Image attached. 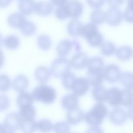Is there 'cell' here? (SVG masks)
Here are the masks:
<instances>
[{
	"label": "cell",
	"instance_id": "20",
	"mask_svg": "<svg viewBox=\"0 0 133 133\" xmlns=\"http://www.w3.org/2000/svg\"><path fill=\"white\" fill-rule=\"evenodd\" d=\"M72 48H74L73 41L64 39L59 43L57 47V52L60 57H65L68 55Z\"/></svg>",
	"mask_w": 133,
	"mask_h": 133
},
{
	"label": "cell",
	"instance_id": "37",
	"mask_svg": "<svg viewBox=\"0 0 133 133\" xmlns=\"http://www.w3.org/2000/svg\"><path fill=\"white\" fill-rule=\"evenodd\" d=\"M61 78L63 87L66 89H71V88L76 78L74 74L69 71L65 74Z\"/></svg>",
	"mask_w": 133,
	"mask_h": 133
},
{
	"label": "cell",
	"instance_id": "17",
	"mask_svg": "<svg viewBox=\"0 0 133 133\" xmlns=\"http://www.w3.org/2000/svg\"><path fill=\"white\" fill-rule=\"evenodd\" d=\"M36 81L42 84L47 83L50 78L51 72L50 70L45 66L37 67L34 72Z\"/></svg>",
	"mask_w": 133,
	"mask_h": 133
},
{
	"label": "cell",
	"instance_id": "33",
	"mask_svg": "<svg viewBox=\"0 0 133 133\" xmlns=\"http://www.w3.org/2000/svg\"><path fill=\"white\" fill-rule=\"evenodd\" d=\"M89 45L94 47L100 46L104 42V37L98 31L91 35L86 39Z\"/></svg>",
	"mask_w": 133,
	"mask_h": 133
},
{
	"label": "cell",
	"instance_id": "14",
	"mask_svg": "<svg viewBox=\"0 0 133 133\" xmlns=\"http://www.w3.org/2000/svg\"><path fill=\"white\" fill-rule=\"evenodd\" d=\"M26 20L24 15L20 12L10 14L7 19L9 25L15 29H20Z\"/></svg>",
	"mask_w": 133,
	"mask_h": 133
},
{
	"label": "cell",
	"instance_id": "3",
	"mask_svg": "<svg viewBox=\"0 0 133 133\" xmlns=\"http://www.w3.org/2000/svg\"><path fill=\"white\" fill-rule=\"evenodd\" d=\"M70 60L65 57H59L55 59L51 63L50 72L56 78L62 77L71 70Z\"/></svg>",
	"mask_w": 133,
	"mask_h": 133
},
{
	"label": "cell",
	"instance_id": "44",
	"mask_svg": "<svg viewBox=\"0 0 133 133\" xmlns=\"http://www.w3.org/2000/svg\"><path fill=\"white\" fill-rule=\"evenodd\" d=\"M105 0H86L87 4L91 8L99 9L105 3Z\"/></svg>",
	"mask_w": 133,
	"mask_h": 133
},
{
	"label": "cell",
	"instance_id": "47",
	"mask_svg": "<svg viewBox=\"0 0 133 133\" xmlns=\"http://www.w3.org/2000/svg\"><path fill=\"white\" fill-rule=\"evenodd\" d=\"M50 1L52 5L58 6L65 4L68 1V0H50Z\"/></svg>",
	"mask_w": 133,
	"mask_h": 133
},
{
	"label": "cell",
	"instance_id": "18",
	"mask_svg": "<svg viewBox=\"0 0 133 133\" xmlns=\"http://www.w3.org/2000/svg\"><path fill=\"white\" fill-rule=\"evenodd\" d=\"M35 2L34 0H20L18 3L19 12L24 16L32 15L35 10Z\"/></svg>",
	"mask_w": 133,
	"mask_h": 133
},
{
	"label": "cell",
	"instance_id": "27",
	"mask_svg": "<svg viewBox=\"0 0 133 133\" xmlns=\"http://www.w3.org/2000/svg\"><path fill=\"white\" fill-rule=\"evenodd\" d=\"M3 44L7 49L15 50L19 47L20 40L16 35H9L3 39Z\"/></svg>",
	"mask_w": 133,
	"mask_h": 133
},
{
	"label": "cell",
	"instance_id": "4",
	"mask_svg": "<svg viewBox=\"0 0 133 133\" xmlns=\"http://www.w3.org/2000/svg\"><path fill=\"white\" fill-rule=\"evenodd\" d=\"M121 75V70L116 64H110L104 68V78L110 83H114L118 81Z\"/></svg>",
	"mask_w": 133,
	"mask_h": 133
},
{
	"label": "cell",
	"instance_id": "21",
	"mask_svg": "<svg viewBox=\"0 0 133 133\" xmlns=\"http://www.w3.org/2000/svg\"><path fill=\"white\" fill-rule=\"evenodd\" d=\"M82 23L77 19H73L67 24L66 30L68 33L72 37H76L81 35Z\"/></svg>",
	"mask_w": 133,
	"mask_h": 133
},
{
	"label": "cell",
	"instance_id": "36",
	"mask_svg": "<svg viewBox=\"0 0 133 133\" xmlns=\"http://www.w3.org/2000/svg\"><path fill=\"white\" fill-rule=\"evenodd\" d=\"M56 17L59 20L63 21L70 18L68 10L65 4L58 6L55 10Z\"/></svg>",
	"mask_w": 133,
	"mask_h": 133
},
{
	"label": "cell",
	"instance_id": "7",
	"mask_svg": "<svg viewBox=\"0 0 133 133\" xmlns=\"http://www.w3.org/2000/svg\"><path fill=\"white\" fill-rule=\"evenodd\" d=\"M123 18V14L117 8H110L105 12V21L111 26L118 25Z\"/></svg>",
	"mask_w": 133,
	"mask_h": 133
},
{
	"label": "cell",
	"instance_id": "6",
	"mask_svg": "<svg viewBox=\"0 0 133 133\" xmlns=\"http://www.w3.org/2000/svg\"><path fill=\"white\" fill-rule=\"evenodd\" d=\"M128 116L124 110L119 107H115L109 113V119L115 125H122L127 121Z\"/></svg>",
	"mask_w": 133,
	"mask_h": 133
},
{
	"label": "cell",
	"instance_id": "8",
	"mask_svg": "<svg viewBox=\"0 0 133 133\" xmlns=\"http://www.w3.org/2000/svg\"><path fill=\"white\" fill-rule=\"evenodd\" d=\"M89 83L86 78L79 77L76 78L71 90L77 97L85 95L89 88Z\"/></svg>",
	"mask_w": 133,
	"mask_h": 133
},
{
	"label": "cell",
	"instance_id": "48",
	"mask_svg": "<svg viewBox=\"0 0 133 133\" xmlns=\"http://www.w3.org/2000/svg\"><path fill=\"white\" fill-rule=\"evenodd\" d=\"M5 63V56L3 52L0 50V69L2 68Z\"/></svg>",
	"mask_w": 133,
	"mask_h": 133
},
{
	"label": "cell",
	"instance_id": "41",
	"mask_svg": "<svg viewBox=\"0 0 133 133\" xmlns=\"http://www.w3.org/2000/svg\"><path fill=\"white\" fill-rule=\"evenodd\" d=\"M52 129L56 132L68 133L70 131V127L66 122H58L53 126Z\"/></svg>",
	"mask_w": 133,
	"mask_h": 133
},
{
	"label": "cell",
	"instance_id": "1",
	"mask_svg": "<svg viewBox=\"0 0 133 133\" xmlns=\"http://www.w3.org/2000/svg\"><path fill=\"white\" fill-rule=\"evenodd\" d=\"M108 114V110L106 106L99 102L84 115V119L91 126H99L102 123Z\"/></svg>",
	"mask_w": 133,
	"mask_h": 133
},
{
	"label": "cell",
	"instance_id": "45",
	"mask_svg": "<svg viewBox=\"0 0 133 133\" xmlns=\"http://www.w3.org/2000/svg\"><path fill=\"white\" fill-rule=\"evenodd\" d=\"M111 8H117L124 3V0H105Z\"/></svg>",
	"mask_w": 133,
	"mask_h": 133
},
{
	"label": "cell",
	"instance_id": "26",
	"mask_svg": "<svg viewBox=\"0 0 133 133\" xmlns=\"http://www.w3.org/2000/svg\"><path fill=\"white\" fill-rule=\"evenodd\" d=\"M87 70H102L104 68L103 60L100 57H94L88 59Z\"/></svg>",
	"mask_w": 133,
	"mask_h": 133
},
{
	"label": "cell",
	"instance_id": "5",
	"mask_svg": "<svg viewBox=\"0 0 133 133\" xmlns=\"http://www.w3.org/2000/svg\"><path fill=\"white\" fill-rule=\"evenodd\" d=\"M21 118L18 113H10L8 114L4 119V124L7 132H14L20 129Z\"/></svg>",
	"mask_w": 133,
	"mask_h": 133
},
{
	"label": "cell",
	"instance_id": "15",
	"mask_svg": "<svg viewBox=\"0 0 133 133\" xmlns=\"http://www.w3.org/2000/svg\"><path fill=\"white\" fill-rule=\"evenodd\" d=\"M103 70H88L87 79L90 85L95 86L100 85L103 82Z\"/></svg>",
	"mask_w": 133,
	"mask_h": 133
},
{
	"label": "cell",
	"instance_id": "13",
	"mask_svg": "<svg viewBox=\"0 0 133 133\" xmlns=\"http://www.w3.org/2000/svg\"><path fill=\"white\" fill-rule=\"evenodd\" d=\"M53 11L52 4L47 1H41L35 3L34 12L38 16L46 17Z\"/></svg>",
	"mask_w": 133,
	"mask_h": 133
},
{
	"label": "cell",
	"instance_id": "29",
	"mask_svg": "<svg viewBox=\"0 0 133 133\" xmlns=\"http://www.w3.org/2000/svg\"><path fill=\"white\" fill-rule=\"evenodd\" d=\"M20 129L25 132H33L36 129V122L34 118L21 119Z\"/></svg>",
	"mask_w": 133,
	"mask_h": 133
},
{
	"label": "cell",
	"instance_id": "46",
	"mask_svg": "<svg viewBox=\"0 0 133 133\" xmlns=\"http://www.w3.org/2000/svg\"><path fill=\"white\" fill-rule=\"evenodd\" d=\"M12 0H0V8H5L11 3Z\"/></svg>",
	"mask_w": 133,
	"mask_h": 133
},
{
	"label": "cell",
	"instance_id": "51",
	"mask_svg": "<svg viewBox=\"0 0 133 133\" xmlns=\"http://www.w3.org/2000/svg\"><path fill=\"white\" fill-rule=\"evenodd\" d=\"M19 1H20V0H19Z\"/></svg>",
	"mask_w": 133,
	"mask_h": 133
},
{
	"label": "cell",
	"instance_id": "19",
	"mask_svg": "<svg viewBox=\"0 0 133 133\" xmlns=\"http://www.w3.org/2000/svg\"><path fill=\"white\" fill-rule=\"evenodd\" d=\"M78 100L77 97L74 94L65 95L61 99V105L63 108L67 111L77 107Z\"/></svg>",
	"mask_w": 133,
	"mask_h": 133
},
{
	"label": "cell",
	"instance_id": "40",
	"mask_svg": "<svg viewBox=\"0 0 133 133\" xmlns=\"http://www.w3.org/2000/svg\"><path fill=\"white\" fill-rule=\"evenodd\" d=\"M11 86V82L9 77L6 74H0V91L5 92L9 90Z\"/></svg>",
	"mask_w": 133,
	"mask_h": 133
},
{
	"label": "cell",
	"instance_id": "23",
	"mask_svg": "<svg viewBox=\"0 0 133 133\" xmlns=\"http://www.w3.org/2000/svg\"><path fill=\"white\" fill-rule=\"evenodd\" d=\"M115 55L119 60L123 61H128L132 57V49L129 46H123L116 49Z\"/></svg>",
	"mask_w": 133,
	"mask_h": 133
},
{
	"label": "cell",
	"instance_id": "32",
	"mask_svg": "<svg viewBox=\"0 0 133 133\" xmlns=\"http://www.w3.org/2000/svg\"><path fill=\"white\" fill-rule=\"evenodd\" d=\"M98 31V30L97 25L92 23H87L82 26L81 36L86 39L91 35Z\"/></svg>",
	"mask_w": 133,
	"mask_h": 133
},
{
	"label": "cell",
	"instance_id": "28",
	"mask_svg": "<svg viewBox=\"0 0 133 133\" xmlns=\"http://www.w3.org/2000/svg\"><path fill=\"white\" fill-rule=\"evenodd\" d=\"M90 21L96 25H99L105 21V12L102 10L95 9L90 14Z\"/></svg>",
	"mask_w": 133,
	"mask_h": 133
},
{
	"label": "cell",
	"instance_id": "43",
	"mask_svg": "<svg viewBox=\"0 0 133 133\" xmlns=\"http://www.w3.org/2000/svg\"><path fill=\"white\" fill-rule=\"evenodd\" d=\"M10 101L9 97L5 95H0V112L6 110L10 106Z\"/></svg>",
	"mask_w": 133,
	"mask_h": 133
},
{
	"label": "cell",
	"instance_id": "30",
	"mask_svg": "<svg viewBox=\"0 0 133 133\" xmlns=\"http://www.w3.org/2000/svg\"><path fill=\"white\" fill-rule=\"evenodd\" d=\"M19 29L24 36H31L35 33L36 26L33 22L26 20Z\"/></svg>",
	"mask_w": 133,
	"mask_h": 133
},
{
	"label": "cell",
	"instance_id": "9",
	"mask_svg": "<svg viewBox=\"0 0 133 133\" xmlns=\"http://www.w3.org/2000/svg\"><path fill=\"white\" fill-rule=\"evenodd\" d=\"M70 18L77 19L79 18L83 12V5L78 0H71L65 3Z\"/></svg>",
	"mask_w": 133,
	"mask_h": 133
},
{
	"label": "cell",
	"instance_id": "22",
	"mask_svg": "<svg viewBox=\"0 0 133 133\" xmlns=\"http://www.w3.org/2000/svg\"><path fill=\"white\" fill-rule=\"evenodd\" d=\"M108 89L101 84L94 86L92 90V96L96 101L102 103L106 101Z\"/></svg>",
	"mask_w": 133,
	"mask_h": 133
},
{
	"label": "cell",
	"instance_id": "10",
	"mask_svg": "<svg viewBox=\"0 0 133 133\" xmlns=\"http://www.w3.org/2000/svg\"><path fill=\"white\" fill-rule=\"evenodd\" d=\"M106 101L112 107H118L121 105L122 89L113 87L108 89Z\"/></svg>",
	"mask_w": 133,
	"mask_h": 133
},
{
	"label": "cell",
	"instance_id": "16",
	"mask_svg": "<svg viewBox=\"0 0 133 133\" xmlns=\"http://www.w3.org/2000/svg\"><path fill=\"white\" fill-rule=\"evenodd\" d=\"M11 86L13 89L18 92L24 91L29 86V79L24 74L18 75L14 79Z\"/></svg>",
	"mask_w": 133,
	"mask_h": 133
},
{
	"label": "cell",
	"instance_id": "11",
	"mask_svg": "<svg viewBox=\"0 0 133 133\" xmlns=\"http://www.w3.org/2000/svg\"><path fill=\"white\" fill-rule=\"evenodd\" d=\"M88 58L84 52H77L71 58L70 63L71 67L76 70H81L85 68L87 64Z\"/></svg>",
	"mask_w": 133,
	"mask_h": 133
},
{
	"label": "cell",
	"instance_id": "31",
	"mask_svg": "<svg viewBox=\"0 0 133 133\" xmlns=\"http://www.w3.org/2000/svg\"><path fill=\"white\" fill-rule=\"evenodd\" d=\"M37 44L38 47L42 50H48L51 46V40L49 36L42 34L37 38Z\"/></svg>",
	"mask_w": 133,
	"mask_h": 133
},
{
	"label": "cell",
	"instance_id": "38",
	"mask_svg": "<svg viewBox=\"0 0 133 133\" xmlns=\"http://www.w3.org/2000/svg\"><path fill=\"white\" fill-rule=\"evenodd\" d=\"M101 52L104 56H110L112 55L116 50L115 45L111 42H105L100 46Z\"/></svg>",
	"mask_w": 133,
	"mask_h": 133
},
{
	"label": "cell",
	"instance_id": "39",
	"mask_svg": "<svg viewBox=\"0 0 133 133\" xmlns=\"http://www.w3.org/2000/svg\"><path fill=\"white\" fill-rule=\"evenodd\" d=\"M53 127L51 121L47 119H43L36 122V129L43 132L50 131Z\"/></svg>",
	"mask_w": 133,
	"mask_h": 133
},
{
	"label": "cell",
	"instance_id": "2",
	"mask_svg": "<svg viewBox=\"0 0 133 133\" xmlns=\"http://www.w3.org/2000/svg\"><path fill=\"white\" fill-rule=\"evenodd\" d=\"M34 100L42 102L45 104L53 103L56 98V91L52 87L46 85L36 86L31 93Z\"/></svg>",
	"mask_w": 133,
	"mask_h": 133
},
{
	"label": "cell",
	"instance_id": "49",
	"mask_svg": "<svg viewBox=\"0 0 133 133\" xmlns=\"http://www.w3.org/2000/svg\"><path fill=\"white\" fill-rule=\"evenodd\" d=\"M0 132H7V129L3 123H0Z\"/></svg>",
	"mask_w": 133,
	"mask_h": 133
},
{
	"label": "cell",
	"instance_id": "24",
	"mask_svg": "<svg viewBox=\"0 0 133 133\" xmlns=\"http://www.w3.org/2000/svg\"><path fill=\"white\" fill-rule=\"evenodd\" d=\"M34 101L31 94L24 90L20 92L17 98V103L19 108L32 104Z\"/></svg>",
	"mask_w": 133,
	"mask_h": 133
},
{
	"label": "cell",
	"instance_id": "35",
	"mask_svg": "<svg viewBox=\"0 0 133 133\" xmlns=\"http://www.w3.org/2000/svg\"><path fill=\"white\" fill-rule=\"evenodd\" d=\"M119 81L122 85L126 88L132 89L133 83V76L131 72H125L122 73Z\"/></svg>",
	"mask_w": 133,
	"mask_h": 133
},
{
	"label": "cell",
	"instance_id": "12",
	"mask_svg": "<svg viewBox=\"0 0 133 133\" xmlns=\"http://www.w3.org/2000/svg\"><path fill=\"white\" fill-rule=\"evenodd\" d=\"M83 111L77 107L68 111L66 119L68 122L72 125H76L81 122L84 119Z\"/></svg>",
	"mask_w": 133,
	"mask_h": 133
},
{
	"label": "cell",
	"instance_id": "50",
	"mask_svg": "<svg viewBox=\"0 0 133 133\" xmlns=\"http://www.w3.org/2000/svg\"><path fill=\"white\" fill-rule=\"evenodd\" d=\"M3 44V37L2 35L0 33V48Z\"/></svg>",
	"mask_w": 133,
	"mask_h": 133
},
{
	"label": "cell",
	"instance_id": "42",
	"mask_svg": "<svg viewBox=\"0 0 133 133\" xmlns=\"http://www.w3.org/2000/svg\"><path fill=\"white\" fill-rule=\"evenodd\" d=\"M131 0H128V6L126 8L123 17L125 21L128 23L132 22V3Z\"/></svg>",
	"mask_w": 133,
	"mask_h": 133
},
{
	"label": "cell",
	"instance_id": "34",
	"mask_svg": "<svg viewBox=\"0 0 133 133\" xmlns=\"http://www.w3.org/2000/svg\"><path fill=\"white\" fill-rule=\"evenodd\" d=\"M132 89L125 88L122 89V101L121 105L125 107L132 105Z\"/></svg>",
	"mask_w": 133,
	"mask_h": 133
},
{
	"label": "cell",
	"instance_id": "25",
	"mask_svg": "<svg viewBox=\"0 0 133 133\" xmlns=\"http://www.w3.org/2000/svg\"><path fill=\"white\" fill-rule=\"evenodd\" d=\"M18 114L21 119L34 118L36 115V110L32 104L19 108Z\"/></svg>",
	"mask_w": 133,
	"mask_h": 133
}]
</instances>
